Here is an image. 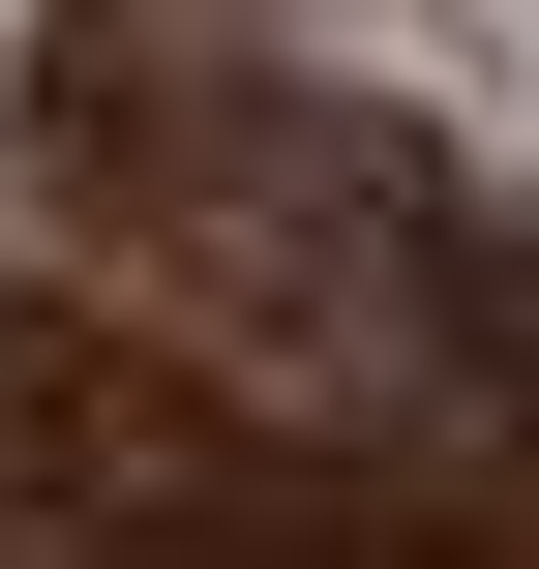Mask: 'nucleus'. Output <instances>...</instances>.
<instances>
[{"mask_svg": "<svg viewBox=\"0 0 539 569\" xmlns=\"http://www.w3.org/2000/svg\"><path fill=\"white\" fill-rule=\"evenodd\" d=\"M480 150H510V210H539V0H480Z\"/></svg>", "mask_w": 539, "mask_h": 569, "instance_id": "1", "label": "nucleus"}]
</instances>
